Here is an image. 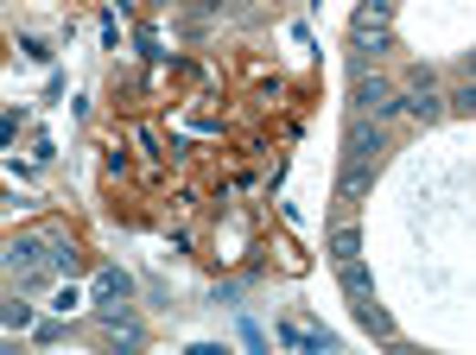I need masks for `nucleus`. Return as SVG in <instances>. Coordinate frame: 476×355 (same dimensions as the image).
Listing matches in <instances>:
<instances>
[{
  "instance_id": "f257e3e1",
  "label": "nucleus",
  "mask_w": 476,
  "mask_h": 355,
  "mask_svg": "<svg viewBox=\"0 0 476 355\" xmlns=\"http://www.w3.org/2000/svg\"><path fill=\"white\" fill-rule=\"evenodd\" d=\"M387 19H394V0H368V6H356V19H350V51H356V64L375 51H394V32H387Z\"/></svg>"
},
{
  "instance_id": "f03ea898",
  "label": "nucleus",
  "mask_w": 476,
  "mask_h": 355,
  "mask_svg": "<svg viewBox=\"0 0 476 355\" xmlns=\"http://www.w3.org/2000/svg\"><path fill=\"white\" fill-rule=\"evenodd\" d=\"M400 109L419 120V127H432V120H445V115H451V102L439 96V77H432V70H413V83L400 89Z\"/></svg>"
},
{
  "instance_id": "7ed1b4c3",
  "label": "nucleus",
  "mask_w": 476,
  "mask_h": 355,
  "mask_svg": "<svg viewBox=\"0 0 476 355\" xmlns=\"http://www.w3.org/2000/svg\"><path fill=\"white\" fill-rule=\"evenodd\" d=\"M356 115L394 120V115H400V89H394L387 77H368V70H362V77H356Z\"/></svg>"
},
{
  "instance_id": "20e7f679",
  "label": "nucleus",
  "mask_w": 476,
  "mask_h": 355,
  "mask_svg": "<svg viewBox=\"0 0 476 355\" xmlns=\"http://www.w3.org/2000/svg\"><path fill=\"white\" fill-rule=\"evenodd\" d=\"M344 152H350L356 165H381V152H387V133H381V120L356 115V120H350V133H344Z\"/></svg>"
},
{
  "instance_id": "39448f33",
  "label": "nucleus",
  "mask_w": 476,
  "mask_h": 355,
  "mask_svg": "<svg viewBox=\"0 0 476 355\" xmlns=\"http://www.w3.org/2000/svg\"><path fill=\"white\" fill-rule=\"evenodd\" d=\"M45 247H51V235H13V241H6V266H13V273L26 279V273H38Z\"/></svg>"
},
{
  "instance_id": "423d86ee",
  "label": "nucleus",
  "mask_w": 476,
  "mask_h": 355,
  "mask_svg": "<svg viewBox=\"0 0 476 355\" xmlns=\"http://www.w3.org/2000/svg\"><path fill=\"white\" fill-rule=\"evenodd\" d=\"M356 324L368 330V337H381V343H394V318L375 305V292H356Z\"/></svg>"
},
{
  "instance_id": "0eeeda50",
  "label": "nucleus",
  "mask_w": 476,
  "mask_h": 355,
  "mask_svg": "<svg viewBox=\"0 0 476 355\" xmlns=\"http://www.w3.org/2000/svg\"><path fill=\"white\" fill-rule=\"evenodd\" d=\"M368 184H375V165L344 159V172H337V197H344V204H362V197H368Z\"/></svg>"
},
{
  "instance_id": "6e6552de",
  "label": "nucleus",
  "mask_w": 476,
  "mask_h": 355,
  "mask_svg": "<svg viewBox=\"0 0 476 355\" xmlns=\"http://www.w3.org/2000/svg\"><path fill=\"white\" fill-rule=\"evenodd\" d=\"M127 292H133V279H127L121 266H102V273H96V298H102V305H109V298H127Z\"/></svg>"
},
{
  "instance_id": "1a4fd4ad",
  "label": "nucleus",
  "mask_w": 476,
  "mask_h": 355,
  "mask_svg": "<svg viewBox=\"0 0 476 355\" xmlns=\"http://www.w3.org/2000/svg\"><path fill=\"white\" fill-rule=\"evenodd\" d=\"M273 337H280V343H292V350H312V355L331 350V337H312V330H299V324H280Z\"/></svg>"
},
{
  "instance_id": "9d476101",
  "label": "nucleus",
  "mask_w": 476,
  "mask_h": 355,
  "mask_svg": "<svg viewBox=\"0 0 476 355\" xmlns=\"http://www.w3.org/2000/svg\"><path fill=\"white\" fill-rule=\"evenodd\" d=\"M337 286H344L350 298H356V292H375V279H368V266H362V260H344V266H337Z\"/></svg>"
},
{
  "instance_id": "9b49d317",
  "label": "nucleus",
  "mask_w": 476,
  "mask_h": 355,
  "mask_svg": "<svg viewBox=\"0 0 476 355\" xmlns=\"http://www.w3.org/2000/svg\"><path fill=\"white\" fill-rule=\"evenodd\" d=\"M331 260L344 266V260H362V235L356 229H331Z\"/></svg>"
},
{
  "instance_id": "f8f14e48",
  "label": "nucleus",
  "mask_w": 476,
  "mask_h": 355,
  "mask_svg": "<svg viewBox=\"0 0 476 355\" xmlns=\"http://www.w3.org/2000/svg\"><path fill=\"white\" fill-rule=\"evenodd\" d=\"M51 266H58V273H77V266H83V254H77V241L51 235Z\"/></svg>"
},
{
  "instance_id": "ddd939ff",
  "label": "nucleus",
  "mask_w": 476,
  "mask_h": 355,
  "mask_svg": "<svg viewBox=\"0 0 476 355\" xmlns=\"http://www.w3.org/2000/svg\"><path fill=\"white\" fill-rule=\"evenodd\" d=\"M0 324H6V330H32L38 318H32V305H26V298H6V311H0Z\"/></svg>"
},
{
  "instance_id": "4468645a",
  "label": "nucleus",
  "mask_w": 476,
  "mask_h": 355,
  "mask_svg": "<svg viewBox=\"0 0 476 355\" xmlns=\"http://www.w3.org/2000/svg\"><path fill=\"white\" fill-rule=\"evenodd\" d=\"M445 102H451V115H476V83H458Z\"/></svg>"
},
{
  "instance_id": "2eb2a0df",
  "label": "nucleus",
  "mask_w": 476,
  "mask_h": 355,
  "mask_svg": "<svg viewBox=\"0 0 476 355\" xmlns=\"http://www.w3.org/2000/svg\"><path fill=\"white\" fill-rule=\"evenodd\" d=\"M471 77H476V51H471Z\"/></svg>"
}]
</instances>
